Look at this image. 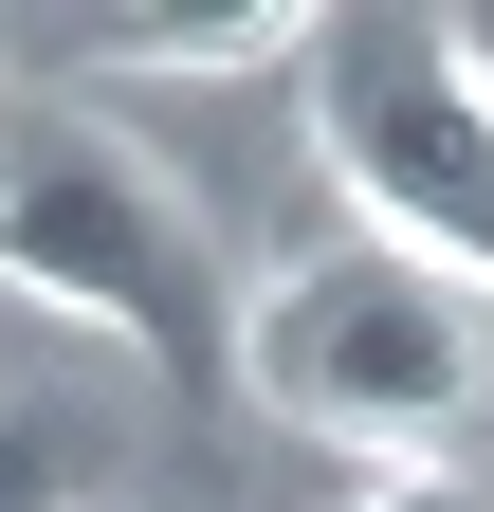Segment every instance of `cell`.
<instances>
[{
  "label": "cell",
  "instance_id": "cell-4",
  "mask_svg": "<svg viewBox=\"0 0 494 512\" xmlns=\"http://www.w3.org/2000/svg\"><path fill=\"white\" fill-rule=\"evenodd\" d=\"M110 74H165V92H220V74H293L312 55V0H238V19H92Z\"/></svg>",
  "mask_w": 494,
  "mask_h": 512
},
{
  "label": "cell",
  "instance_id": "cell-2",
  "mask_svg": "<svg viewBox=\"0 0 494 512\" xmlns=\"http://www.w3.org/2000/svg\"><path fill=\"white\" fill-rule=\"evenodd\" d=\"M0 293L92 330V348H147V366H220L238 348L202 202L74 92H0Z\"/></svg>",
  "mask_w": 494,
  "mask_h": 512
},
{
  "label": "cell",
  "instance_id": "cell-3",
  "mask_svg": "<svg viewBox=\"0 0 494 512\" xmlns=\"http://www.w3.org/2000/svg\"><path fill=\"white\" fill-rule=\"evenodd\" d=\"M293 74H312L330 202L385 256L494 293V74H476V19H312Z\"/></svg>",
  "mask_w": 494,
  "mask_h": 512
},
{
  "label": "cell",
  "instance_id": "cell-1",
  "mask_svg": "<svg viewBox=\"0 0 494 512\" xmlns=\"http://www.w3.org/2000/svg\"><path fill=\"white\" fill-rule=\"evenodd\" d=\"M293 439H330L366 476H476L494 439V293L421 275L385 238H330L293 275L238 293V348H220Z\"/></svg>",
  "mask_w": 494,
  "mask_h": 512
},
{
  "label": "cell",
  "instance_id": "cell-6",
  "mask_svg": "<svg viewBox=\"0 0 494 512\" xmlns=\"http://www.w3.org/2000/svg\"><path fill=\"white\" fill-rule=\"evenodd\" d=\"M366 512H494L476 476H366Z\"/></svg>",
  "mask_w": 494,
  "mask_h": 512
},
{
  "label": "cell",
  "instance_id": "cell-7",
  "mask_svg": "<svg viewBox=\"0 0 494 512\" xmlns=\"http://www.w3.org/2000/svg\"><path fill=\"white\" fill-rule=\"evenodd\" d=\"M476 74H494V19H476Z\"/></svg>",
  "mask_w": 494,
  "mask_h": 512
},
{
  "label": "cell",
  "instance_id": "cell-5",
  "mask_svg": "<svg viewBox=\"0 0 494 512\" xmlns=\"http://www.w3.org/2000/svg\"><path fill=\"white\" fill-rule=\"evenodd\" d=\"M0 512H74V458H55V421L0 403Z\"/></svg>",
  "mask_w": 494,
  "mask_h": 512
}]
</instances>
